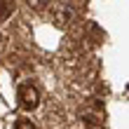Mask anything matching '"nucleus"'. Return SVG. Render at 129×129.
Listing matches in <instances>:
<instances>
[{
	"label": "nucleus",
	"mask_w": 129,
	"mask_h": 129,
	"mask_svg": "<svg viewBox=\"0 0 129 129\" xmlns=\"http://www.w3.org/2000/svg\"><path fill=\"white\" fill-rule=\"evenodd\" d=\"M38 101H40V96H38V89L33 85H21L19 87V106L24 110H33Z\"/></svg>",
	"instance_id": "nucleus-1"
},
{
	"label": "nucleus",
	"mask_w": 129,
	"mask_h": 129,
	"mask_svg": "<svg viewBox=\"0 0 129 129\" xmlns=\"http://www.w3.org/2000/svg\"><path fill=\"white\" fill-rule=\"evenodd\" d=\"M52 19H54V24H56V26H61V28H63V26H68V24L75 19V10H73L68 3H59L54 10H52Z\"/></svg>",
	"instance_id": "nucleus-2"
},
{
	"label": "nucleus",
	"mask_w": 129,
	"mask_h": 129,
	"mask_svg": "<svg viewBox=\"0 0 129 129\" xmlns=\"http://www.w3.org/2000/svg\"><path fill=\"white\" fill-rule=\"evenodd\" d=\"M14 10V0H0V21H5Z\"/></svg>",
	"instance_id": "nucleus-3"
},
{
	"label": "nucleus",
	"mask_w": 129,
	"mask_h": 129,
	"mask_svg": "<svg viewBox=\"0 0 129 129\" xmlns=\"http://www.w3.org/2000/svg\"><path fill=\"white\" fill-rule=\"evenodd\" d=\"M14 129H35V124H31L28 120H19V122L14 124Z\"/></svg>",
	"instance_id": "nucleus-4"
},
{
	"label": "nucleus",
	"mask_w": 129,
	"mask_h": 129,
	"mask_svg": "<svg viewBox=\"0 0 129 129\" xmlns=\"http://www.w3.org/2000/svg\"><path fill=\"white\" fill-rule=\"evenodd\" d=\"M26 3L31 5V7H35V10H40V7L47 5V0H26Z\"/></svg>",
	"instance_id": "nucleus-5"
}]
</instances>
